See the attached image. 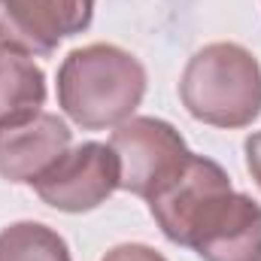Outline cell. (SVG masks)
I'll return each mask as SVG.
<instances>
[{"instance_id":"obj_1","label":"cell","mask_w":261,"mask_h":261,"mask_svg":"<svg viewBox=\"0 0 261 261\" xmlns=\"http://www.w3.org/2000/svg\"><path fill=\"white\" fill-rule=\"evenodd\" d=\"M146 67L128 49L88 43L58 67V107L82 130L119 128L146 94Z\"/></svg>"},{"instance_id":"obj_2","label":"cell","mask_w":261,"mask_h":261,"mask_svg":"<svg viewBox=\"0 0 261 261\" xmlns=\"http://www.w3.org/2000/svg\"><path fill=\"white\" fill-rule=\"evenodd\" d=\"M179 100L189 116L213 128H246L261 116V64L240 43L197 49L179 76Z\"/></svg>"},{"instance_id":"obj_3","label":"cell","mask_w":261,"mask_h":261,"mask_svg":"<svg viewBox=\"0 0 261 261\" xmlns=\"http://www.w3.org/2000/svg\"><path fill=\"white\" fill-rule=\"evenodd\" d=\"M231 192H234V186H231V176L225 173V167L213 158L192 152L173 176H167L146 197V203H149V213H152L155 225L161 228V234L170 243L192 249V240H195L197 228L203 225V219Z\"/></svg>"},{"instance_id":"obj_4","label":"cell","mask_w":261,"mask_h":261,"mask_svg":"<svg viewBox=\"0 0 261 261\" xmlns=\"http://www.w3.org/2000/svg\"><path fill=\"white\" fill-rule=\"evenodd\" d=\"M110 149L119 158V189L143 200L192 155L182 134L155 116H130L113 128Z\"/></svg>"},{"instance_id":"obj_5","label":"cell","mask_w":261,"mask_h":261,"mask_svg":"<svg viewBox=\"0 0 261 261\" xmlns=\"http://www.w3.org/2000/svg\"><path fill=\"white\" fill-rule=\"evenodd\" d=\"M119 189V158L110 143H79L34 182L37 197L61 213H88Z\"/></svg>"},{"instance_id":"obj_6","label":"cell","mask_w":261,"mask_h":261,"mask_svg":"<svg viewBox=\"0 0 261 261\" xmlns=\"http://www.w3.org/2000/svg\"><path fill=\"white\" fill-rule=\"evenodd\" d=\"M73 143V130L55 113H34L0 128V179L34 186Z\"/></svg>"},{"instance_id":"obj_7","label":"cell","mask_w":261,"mask_h":261,"mask_svg":"<svg viewBox=\"0 0 261 261\" xmlns=\"http://www.w3.org/2000/svg\"><path fill=\"white\" fill-rule=\"evenodd\" d=\"M192 249L203 261H261V203L231 192L203 219Z\"/></svg>"},{"instance_id":"obj_8","label":"cell","mask_w":261,"mask_h":261,"mask_svg":"<svg viewBox=\"0 0 261 261\" xmlns=\"http://www.w3.org/2000/svg\"><path fill=\"white\" fill-rule=\"evenodd\" d=\"M61 40L67 37L52 0H0V43L31 58H49Z\"/></svg>"},{"instance_id":"obj_9","label":"cell","mask_w":261,"mask_h":261,"mask_svg":"<svg viewBox=\"0 0 261 261\" xmlns=\"http://www.w3.org/2000/svg\"><path fill=\"white\" fill-rule=\"evenodd\" d=\"M46 103V73L28 52L0 43V128L21 122Z\"/></svg>"},{"instance_id":"obj_10","label":"cell","mask_w":261,"mask_h":261,"mask_svg":"<svg viewBox=\"0 0 261 261\" xmlns=\"http://www.w3.org/2000/svg\"><path fill=\"white\" fill-rule=\"evenodd\" d=\"M0 261H73L67 240L43 222H12L0 231Z\"/></svg>"},{"instance_id":"obj_11","label":"cell","mask_w":261,"mask_h":261,"mask_svg":"<svg viewBox=\"0 0 261 261\" xmlns=\"http://www.w3.org/2000/svg\"><path fill=\"white\" fill-rule=\"evenodd\" d=\"M52 6L61 18L64 37H76V34L88 31V24L94 18V0H52Z\"/></svg>"},{"instance_id":"obj_12","label":"cell","mask_w":261,"mask_h":261,"mask_svg":"<svg viewBox=\"0 0 261 261\" xmlns=\"http://www.w3.org/2000/svg\"><path fill=\"white\" fill-rule=\"evenodd\" d=\"M100 261H167L158 249L146 246V243H119L113 246Z\"/></svg>"},{"instance_id":"obj_13","label":"cell","mask_w":261,"mask_h":261,"mask_svg":"<svg viewBox=\"0 0 261 261\" xmlns=\"http://www.w3.org/2000/svg\"><path fill=\"white\" fill-rule=\"evenodd\" d=\"M243 152H246V167L255 179V186L261 189V130L249 134L246 143H243Z\"/></svg>"}]
</instances>
